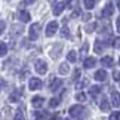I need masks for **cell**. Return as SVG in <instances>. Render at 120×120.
Masks as SVG:
<instances>
[{
  "mask_svg": "<svg viewBox=\"0 0 120 120\" xmlns=\"http://www.w3.org/2000/svg\"><path fill=\"white\" fill-rule=\"evenodd\" d=\"M39 34H40V24L39 22H34V24H31L30 30H28V36H30L31 40H37Z\"/></svg>",
  "mask_w": 120,
  "mask_h": 120,
  "instance_id": "obj_1",
  "label": "cell"
},
{
  "mask_svg": "<svg viewBox=\"0 0 120 120\" xmlns=\"http://www.w3.org/2000/svg\"><path fill=\"white\" fill-rule=\"evenodd\" d=\"M34 68L39 74H46V73H48V64H46V61H43V59H37L36 64H34Z\"/></svg>",
  "mask_w": 120,
  "mask_h": 120,
  "instance_id": "obj_2",
  "label": "cell"
},
{
  "mask_svg": "<svg viewBox=\"0 0 120 120\" xmlns=\"http://www.w3.org/2000/svg\"><path fill=\"white\" fill-rule=\"evenodd\" d=\"M68 113H70V116H71V117H74V119H79V117L82 116V114L85 113V108H83L82 105H79V104H77V105H73V107L70 108V111H68Z\"/></svg>",
  "mask_w": 120,
  "mask_h": 120,
  "instance_id": "obj_3",
  "label": "cell"
},
{
  "mask_svg": "<svg viewBox=\"0 0 120 120\" xmlns=\"http://www.w3.org/2000/svg\"><path fill=\"white\" fill-rule=\"evenodd\" d=\"M56 30H58V22L50 21L48 24V27H46V36H48V37H52V36L56 33Z\"/></svg>",
  "mask_w": 120,
  "mask_h": 120,
  "instance_id": "obj_4",
  "label": "cell"
},
{
  "mask_svg": "<svg viewBox=\"0 0 120 120\" xmlns=\"http://www.w3.org/2000/svg\"><path fill=\"white\" fill-rule=\"evenodd\" d=\"M28 86H30L31 90H37V89H40V87H41V80L39 79V77H31Z\"/></svg>",
  "mask_w": 120,
  "mask_h": 120,
  "instance_id": "obj_5",
  "label": "cell"
},
{
  "mask_svg": "<svg viewBox=\"0 0 120 120\" xmlns=\"http://www.w3.org/2000/svg\"><path fill=\"white\" fill-rule=\"evenodd\" d=\"M113 12H114V8L111 6V3H107L104 6V9H102V12H101V15H102L104 18H110L113 15Z\"/></svg>",
  "mask_w": 120,
  "mask_h": 120,
  "instance_id": "obj_6",
  "label": "cell"
},
{
  "mask_svg": "<svg viewBox=\"0 0 120 120\" xmlns=\"http://www.w3.org/2000/svg\"><path fill=\"white\" fill-rule=\"evenodd\" d=\"M107 77H108V74H107V71H105V70H98V71L95 73L94 79L98 80V82H105V80H107Z\"/></svg>",
  "mask_w": 120,
  "mask_h": 120,
  "instance_id": "obj_7",
  "label": "cell"
},
{
  "mask_svg": "<svg viewBox=\"0 0 120 120\" xmlns=\"http://www.w3.org/2000/svg\"><path fill=\"white\" fill-rule=\"evenodd\" d=\"M61 85H62V82L59 80V79H55V76H52V79H50V85H49V89L52 90V92H55Z\"/></svg>",
  "mask_w": 120,
  "mask_h": 120,
  "instance_id": "obj_8",
  "label": "cell"
},
{
  "mask_svg": "<svg viewBox=\"0 0 120 120\" xmlns=\"http://www.w3.org/2000/svg\"><path fill=\"white\" fill-rule=\"evenodd\" d=\"M43 102H45L43 96H34V98L31 99V105H33L34 108H40V107H43Z\"/></svg>",
  "mask_w": 120,
  "mask_h": 120,
  "instance_id": "obj_9",
  "label": "cell"
},
{
  "mask_svg": "<svg viewBox=\"0 0 120 120\" xmlns=\"http://www.w3.org/2000/svg\"><path fill=\"white\" fill-rule=\"evenodd\" d=\"M101 64H102L105 68H110V67L114 65V61H113L111 56H104V58H101Z\"/></svg>",
  "mask_w": 120,
  "mask_h": 120,
  "instance_id": "obj_10",
  "label": "cell"
},
{
  "mask_svg": "<svg viewBox=\"0 0 120 120\" xmlns=\"http://www.w3.org/2000/svg\"><path fill=\"white\" fill-rule=\"evenodd\" d=\"M64 9H65V4H64V3H55V6H53V15H61Z\"/></svg>",
  "mask_w": 120,
  "mask_h": 120,
  "instance_id": "obj_11",
  "label": "cell"
},
{
  "mask_svg": "<svg viewBox=\"0 0 120 120\" xmlns=\"http://www.w3.org/2000/svg\"><path fill=\"white\" fill-rule=\"evenodd\" d=\"M111 104L114 107H120V95H119V92H113L111 94Z\"/></svg>",
  "mask_w": 120,
  "mask_h": 120,
  "instance_id": "obj_12",
  "label": "cell"
},
{
  "mask_svg": "<svg viewBox=\"0 0 120 120\" xmlns=\"http://www.w3.org/2000/svg\"><path fill=\"white\" fill-rule=\"evenodd\" d=\"M95 64H96V59L94 56H90V58H86L85 59L83 65H85V68H92V67H95Z\"/></svg>",
  "mask_w": 120,
  "mask_h": 120,
  "instance_id": "obj_13",
  "label": "cell"
},
{
  "mask_svg": "<svg viewBox=\"0 0 120 120\" xmlns=\"http://www.w3.org/2000/svg\"><path fill=\"white\" fill-rule=\"evenodd\" d=\"M19 19L22 21V22H28L30 19H31V15L27 11H19Z\"/></svg>",
  "mask_w": 120,
  "mask_h": 120,
  "instance_id": "obj_14",
  "label": "cell"
},
{
  "mask_svg": "<svg viewBox=\"0 0 120 120\" xmlns=\"http://www.w3.org/2000/svg\"><path fill=\"white\" fill-rule=\"evenodd\" d=\"M99 108L102 110V111H108V110H110V104H108V99L105 98V96H102V101H101V104H99Z\"/></svg>",
  "mask_w": 120,
  "mask_h": 120,
  "instance_id": "obj_15",
  "label": "cell"
},
{
  "mask_svg": "<svg viewBox=\"0 0 120 120\" xmlns=\"http://www.w3.org/2000/svg\"><path fill=\"white\" fill-rule=\"evenodd\" d=\"M62 49V45H56V49H52V50H50V56H52L53 59H56L58 56H59V50H61Z\"/></svg>",
  "mask_w": 120,
  "mask_h": 120,
  "instance_id": "obj_16",
  "label": "cell"
},
{
  "mask_svg": "<svg viewBox=\"0 0 120 120\" xmlns=\"http://www.w3.org/2000/svg\"><path fill=\"white\" fill-rule=\"evenodd\" d=\"M34 117H36V120H46L48 119V113L46 111H36Z\"/></svg>",
  "mask_w": 120,
  "mask_h": 120,
  "instance_id": "obj_17",
  "label": "cell"
},
{
  "mask_svg": "<svg viewBox=\"0 0 120 120\" xmlns=\"http://www.w3.org/2000/svg\"><path fill=\"white\" fill-rule=\"evenodd\" d=\"M102 49H104V46L101 45V40H99V39H96V40H95V46H94V50H95L96 53H101V52H102Z\"/></svg>",
  "mask_w": 120,
  "mask_h": 120,
  "instance_id": "obj_18",
  "label": "cell"
},
{
  "mask_svg": "<svg viewBox=\"0 0 120 120\" xmlns=\"http://www.w3.org/2000/svg\"><path fill=\"white\" fill-rule=\"evenodd\" d=\"M68 71H70V67H68L67 62H64V64H61V65H59V73H61L62 76H65Z\"/></svg>",
  "mask_w": 120,
  "mask_h": 120,
  "instance_id": "obj_19",
  "label": "cell"
},
{
  "mask_svg": "<svg viewBox=\"0 0 120 120\" xmlns=\"http://www.w3.org/2000/svg\"><path fill=\"white\" fill-rule=\"evenodd\" d=\"M67 59H68V62H76V59H77V55L74 50H70V52L67 53Z\"/></svg>",
  "mask_w": 120,
  "mask_h": 120,
  "instance_id": "obj_20",
  "label": "cell"
},
{
  "mask_svg": "<svg viewBox=\"0 0 120 120\" xmlns=\"http://www.w3.org/2000/svg\"><path fill=\"white\" fill-rule=\"evenodd\" d=\"M99 92H101V87L99 86H90V89H89V94L94 96V98L99 94Z\"/></svg>",
  "mask_w": 120,
  "mask_h": 120,
  "instance_id": "obj_21",
  "label": "cell"
},
{
  "mask_svg": "<svg viewBox=\"0 0 120 120\" xmlns=\"http://www.w3.org/2000/svg\"><path fill=\"white\" fill-rule=\"evenodd\" d=\"M13 120H25V116H24V111L22 110H18L15 117H13Z\"/></svg>",
  "mask_w": 120,
  "mask_h": 120,
  "instance_id": "obj_22",
  "label": "cell"
},
{
  "mask_svg": "<svg viewBox=\"0 0 120 120\" xmlns=\"http://www.w3.org/2000/svg\"><path fill=\"white\" fill-rule=\"evenodd\" d=\"M19 96H21V92H15V94H12L9 96V101H11V102H16V101L19 99Z\"/></svg>",
  "mask_w": 120,
  "mask_h": 120,
  "instance_id": "obj_23",
  "label": "cell"
},
{
  "mask_svg": "<svg viewBox=\"0 0 120 120\" xmlns=\"http://www.w3.org/2000/svg\"><path fill=\"white\" fill-rule=\"evenodd\" d=\"M68 36H70V30H68V27L67 25H64L62 28H61V37H68Z\"/></svg>",
  "mask_w": 120,
  "mask_h": 120,
  "instance_id": "obj_24",
  "label": "cell"
},
{
  "mask_svg": "<svg viewBox=\"0 0 120 120\" xmlns=\"http://www.w3.org/2000/svg\"><path fill=\"white\" fill-rule=\"evenodd\" d=\"M85 8L86 9H94L95 8V0H85Z\"/></svg>",
  "mask_w": 120,
  "mask_h": 120,
  "instance_id": "obj_25",
  "label": "cell"
},
{
  "mask_svg": "<svg viewBox=\"0 0 120 120\" xmlns=\"http://www.w3.org/2000/svg\"><path fill=\"white\" fill-rule=\"evenodd\" d=\"M76 99L79 101V102H83V101H86V95L83 94V92H77V95H76Z\"/></svg>",
  "mask_w": 120,
  "mask_h": 120,
  "instance_id": "obj_26",
  "label": "cell"
},
{
  "mask_svg": "<svg viewBox=\"0 0 120 120\" xmlns=\"http://www.w3.org/2000/svg\"><path fill=\"white\" fill-rule=\"evenodd\" d=\"M58 104H59V99L58 98H52V99L49 101V107H52V108L58 107Z\"/></svg>",
  "mask_w": 120,
  "mask_h": 120,
  "instance_id": "obj_27",
  "label": "cell"
},
{
  "mask_svg": "<svg viewBox=\"0 0 120 120\" xmlns=\"http://www.w3.org/2000/svg\"><path fill=\"white\" fill-rule=\"evenodd\" d=\"M6 52H8V46H6V43H4V41H2V48H0V55H2V56H4V55H6Z\"/></svg>",
  "mask_w": 120,
  "mask_h": 120,
  "instance_id": "obj_28",
  "label": "cell"
},
{
  "mask_svg": "<svg viewBox=\"0 0 120 120\" xmlns=\"http://www.w3.org/2000/svg\"><path fill=\"white\" fill-rule=\"evenodd\" d=\"M95 27H96V22H92V24L86 25V33H92V31H95Z\"/></svg>",
  "mask_w": 120,
  "mask_h": 120,
  "instance_id": "obj_29",
  "label": "cell"
},
{
  "mask_svg": "<svg viewBox=\"0 0 120 120\" xmlns=\"http://www.w3.org/2000/svg\"><path fill=\"white\" fill-rule=\"evenodd\" d=\"M80 15H82L80 8H76L74 11H73V13H71V18H77V16H80Z\"/></svg>",
  "mask_w": 120,
  "mask_h": 120,
  "instance_id": "obj_30",
  "label": "cell"
},
{
  "mask_svg": "<svg viewBox=\"0 0 120 120\" xmlns=\"http://www.w3.org/2000/svg\"><path fill=\"white\" fill-rule=\"evenodd\" d=\"M77 79H80V70L79 68H76L74 73H73V80H77Z\"/></svg>",
  "mask_w": 120,
  "mask_h": 120,
  "instance_id": "obj_31",
  "label": "cell"
},
{
  "mask_svg": "<svg viewBox=\"0 0 120 120\" xmlns=\"http://www.w3.org/2000/svg\"><path fill=\"white\" fill-rule=\"evenodd\" d=\"M110 120H120V113H111L110 114Z\"/></svg>",
  "mask_w": 120,
  "mask_h": 120,
  "instance_id": "obj_32",
  "label": "cell"
},
{
  "mask_svg": "<svg viewBox=\"0 0 120 120\" xmlns=\"http://www.w3.org/2000/svg\"><path fill=\"white\" fill-rule=\"evenodd\" d=\"M114 48H120V37H116V39H113V43H111Z\"/></svg>",
  "mask_w": 120,
  "mask_h": 120,
  "instance_id": "obj_33",
  "label": "cell"
},
{
  "mask_svg": "<svg viewBox=\"0 0 120 120\" xmlns=\"http://www.w3.org/2000/svg\"><path fill=\"white\" fill-rule=\"evenodd\" d=\"M87 85V80H82L80 83H77V89H82L83 86H86Z\"/></svg>",
  "mask_w": 120,
  "mask_h": 120,
  "instance_id": "obj_34",
  "label": "cell"
},
{
  "mask_svg": "<svg viewBox=\"0 0 120 120\" xmlns=\"http://www.w3.org/2000/svg\"><path fill=\"white\" fill-rule=\"evenodd\" d=\"M113 79L114 80H120V71H114L113 73Z\"/></svg>",
  "mask_w": 120,
  "mask_h": 120,
  "instance_id": "obj_35",
  "label": "cell"
},
{
  "mask_svg": "<svg viewBox=\"0 0 120 120\" xmlns=\"http://www.w3.org/2000/svg\"><path fill=\"white\" fill-rule=\"evenodd\" d=\"M86 50H87V43H85V45H83V48H82V52H80V55H85V53H86Z\"/></svg>",
  "mask_w": 120,
  "mask_h": 120,
  "instance_id": "obj_36",
  "label": "cell"
},
{
  "mask_svg": "<svg viewBox=\"0 0 120 120\" xmlns=\"http://www.w3.org/2000/svg\"><path fill=\"white\" fill-rule=\"evenodd\" d=\"M64 4H65V8H73L71 6V0H64Z\"/></svg>",
  "mask_w": 120,
  "mask_h": 120,
  "instance_id": "obj_37",
  "label": "cell"
},
{
  "mask_svg": "<svg viewBox=\"0 0 120 120\" xmlns=\"http://www.w3.org/2000/svg\"><path fill=\"white\" fill-rule=\"evenodd\" d=\"M116 24H117V31H119V34H120V16L117 18V21H116Z\"/></svg>",
  "mask_w": 120,
  "mask_h": 120,
  "instance_id": "obj_38",
  "label": "cell"
},
{
  "mask_svg": "<svg viewBox=\"0 0 120 120\" xmlns=\"http://www.w3.org/2000/svg\"><path fill=\"white\" fill-rule=\"evenodd\" d=\"M90 18H92V15H90V13H86V15H85V18H83V19H85V21H89Z\"/></svg>",
  "mask_w": 120,
  "mask_h": 120,
  "instance_id": "obj_39",
  "label": "cell"
},
{
  "mask_svg": "<svg viewBox=\"0 0 120 120\" xmlns=\"http://www.w3.org/2000/svg\"><path fill=\"white\" fill-rule=\"evenodd\" d=\"M49 120H58V113H55V114H52V117H50Z\"/></svg>",
  "mask_w": 120,
  "mask_h": 120,
  "instance_id": "obj_40",
  "label": "cell"
},
{
  "mask_svg": "<svg viewBox=\"0 0 120 120\" xmlns=\"http://www.w3.org/2000/svg\"><path fill=\"white\" fill-rule=\"evenodd\" d=\"M36 0H25V3H34Z\"/></svg>",
  "mask_w": 120,
  "mask_h": 120,
  "instance_id": "obj_41",
  "label": "cell"
},
{
  "mask_svg": "<svg viewBox=\"0 0 120 120\" xmlns=\"http://www.w3.org/2000/svg\"><path fill=\"white\" fill-rule=\"evenodd\" d=\"M117 9L120 11V0H117Z\"/></svg>",
  "mask_w": 120,
  "mask_h": 120,
  "instance_id": "obj_42",
  "label": "cell"
},
{
  "mask_svg": "<svg viewBox=\"0 0 120 120\" xmlns=\"http://www.w3.org/2000/svg\"><path fill=\"white\" fill-rule=\"evenodd\" d=\"M49 2H50V3H53V2H55V0H49Z\"/></svg>",
  "mask_w": 120,
  "mask_h": 120,
  "instance_id": "obj_43",
  "label": "cell"
},
{
  "mask_svg": "<svg viewBox=\"0 0 120 120\" xmlns=\"http://www.w3.org/2000/svg\"><path fill=\"white\" fill-rule=\"evenodd\" d=\"M62 120H68V119H62Z\"/></svg>",
  "mask_w": 120,
  "mask_h": 120,
  "instance_id": "obj_44",
  "label": "cell"
},
{
  "mask_svg": "<svg viewBox=\"0 0 120 120\" xmlns=\"http://www.w3.org/2000/svg\"><path fill=\"white\" fill-rule=\"evenodd\" d=\"M119 62H120V59H119Z\"/></svg>",
  "mask_w": 120,
  "mask_h": 120,
  "instance_id": "obj_45",
  "label": "cell"
}]
</instances>
